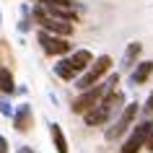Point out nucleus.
I'll use <instances>...</instances> for the list:
<instances>
[{
  "label": "nucleus",
  "instance_id": "obj_1",
  "mask_svg": "<svg viewBox=\"0 0 153 153\" xmlns=\"http://www.w3.org/2000/svg\"><path fill=\"white\" fill-rule=\"evenodd\" d=\"M117 83H120V75H117V73H112V75H106V81L96 83V86H91L88 91H81V96L73 101V112H75V114H88L91 109H96V106L101 104L109 94H112Z\"/></svg>",
  "mask_w": 153,
  "mask_h": 153
},
{
  "label": "nucleus",
  "instance_id": "obj_2",
  "mask_svg": "<svg viewBox=\"0 0 153 153\" xmlns=\"http://www.w3.org/2000/svg\"><path fill=\"white\" fill-rule=\"evenodd\" d=\"M122 104H125V94H122V91H112L96 109H91L88 114H83V120H86L88 127H99V125H104V122L112 120V114H117V109H120Z\"/></svg>",
  "mask_w": 153,
  "mask_h": 153
},
{
  "label": "nucleus",
  "instance_id": "obj_3",
  "mask_svg": "<svg viewBox=\"0 0 153 153\" xmlns=\"http://www.w3.org/2000/svg\"><path fill=\"white\" fill-rule=\"evenodd\" d=\"M109 68H112V57L109 55H101V57H96L94 62H91V68L86 73H83L81 78L75 81V86L81 91H88L91 86H96V83H101V78H104L106 73H109Z\"/></svg>",
  "mask_w": 153,
  "mask_h": 153
},
{
  "label": "nucleus",
  "instance_id": "obj_4",
  "mask_svg": "<svg viewBox=\"0 0 153 153\" xmlns=\"http://www.w3.org/2000/svg\"><path fill=\"white\" fill-rule=\"evenodd\" d=\"M151 135H153V122L151 120L135 125V130L130 132V137L122 143L120 153H140L145 148V143H148V137H151Z\"/></svg>",
  "mask_w": 153,
  "mask_h": 153
},
{
  "label": "nucleus",
  "instance_id": "obj_5",
  "mask_svg": "<svg viewBox=\"0 0 153 153\" xmlns=\"http://www.w3.org/2000/svg\"><path fill=\"white\" fill-rule=\"evenodd\" d=\"M137 109H140V104H127L125 109H122V114L117 117V122H114L112 127L106 130V140H117V137H122L125 132L130 130V125L135 122V117H137Z\"/></svg>",
  "mask_w": 153,
  "mask_h": 153
},
{
  "label": "nucleus",
  "instance_id": "obj_6",
  "mask_svg": "<svg viewBox=\"0 0 153 153\" xmlns=\"http://www.w3.org/2000/svg\"><path fill=\"white\" fill-rule=\"evenodd\" d=\"M39 44H42V49H44L47 55H52V57H65L68 52H70V42L68 39L52 36V34L42 31V29H39Z\"/></svg>",
  "mask_w": 153,
  "mask_h": 153
},
{
  "label": "nucleus",
  "instance_id": "obj_7",
  "mask_svg": "<svg viewBox=\"0 0 153 153\" xmlns=\"http://www.w3.org/2000/svg\"><path fill=\"white\" fill-rule=\"evenodd\" d=\"M42 31H47V34H52V36H62V39H68L73 34V24H65V21H57V18H52V16H47L44 21H42Z\"/></svg>",
  "mask_w": 153,
  "mask_h": 153
},
{
  "label": "nucleus",
  "instance_id": "obj_8",
  "mask_svg": "<svg viewBox=\"0 0 153 153\" xmlns=\"http://www.w3.org/2000/svg\"><path fill=\"white\" fill-rule=\"evenodd\" d=\"M68 62H70V68L75 70V75L81 78L83 73L91 68V62H94V55H91L88 49H75V52L68 57Z\"/></svg>",
  "mask_w": 153,
  "mask_h": 153
},
{
  "label": "nucleus",
  "instance_id": "obj_9",
  "mask_svg": "<svg viewBox=\"0 0 153 153\" xmlns=\"http://www.w3.org/2000/svg\"><path fill=\"white\" fill-rule=\"evenodd\" d=\"M13 127L18 132H29L34 127V114H31V106L29 104H21V109L13 114Z\"/></svg>",
  "mask_w": 153,
  "mask_h": 153
},
{
  "label": "nucleus",
  "instance_id": "obj_10",
  "mask_svg": "<svg viewBox=\"0 0 153 153\" xmlns=\"http://www.w3.org/2000/svg\"><path fill=\"white\" fill-rule=\"evenodd\" d=\"M151 73H153V60H143V62L135 65V70L130 73V83L132 86H143L151 78Z\"/></svg>",
  "mask_w": 153,
  "mask_h": 153
},
{
  "label": "nucleus",
  "instance_id": "obj_11",
  "mask_svg": "<svg viewBox=\"0 0 153 153\" xmlns=\"http://www.w3.org/2000/svg\"><path fill=\"white\" fill-rule=\"evenodd\" d=\"M49 135H52V143H55V151L57 153H70V151H68V137H65L62 127H60L57 122L49 125Z\"/></svg>",
  "mask_w": 153,
  "mask_h": 153
},
{
  "label": "nucleus",
  "instance_id": "obj_12",
  "mask_svg": "<svg viewBox=\"0 0 153 153\" xmlns=\"http://www.w3.org/2000/svg\"><path fill=\"white\" fill-rule=\"evenodd\" d=\"M140 42H132V44H127V49H125V57H122V68L125 70H130V68H135V60L140 57Z\"/></svg>",
  "mask_w": 153,
  "mask_h": 153
},
{
  "label": "nucleus",
  "instance_id": "obj_13",
  "mask_svg": "<svg viewBox=\"0 0 153 153\" xmlns=\"http://www.w3.org/2000/svg\"><path fill=\"white\" fill-rule=\"evenodd\" d=\"M0 91H3V94H13V91H16L13 73H10V68H5V65H0Z\"/></svg>",
  "mask_w": 153,
  "mask_h": 153
},
{
  "label": "nucleus",
  "instance_id": "obj_14",
  "mask_svg": "<svg viewBox=\"0 0 153 153\" xmlns=\"http://www.w3.org/2000/svg\"><path fill=\"white\" fill-rule=\"evenodd\" d=\"M55 75H57V78H62V81H73V78H75V70L70 68L68 57H62V60L55 65Z\"/></svg>",
  "mask_w": 153,
  "mask_h": 153
},
{
  "label": "nucleus",
  "instance_id": "obj_15",
  "mask_svg": "<svg viewBox=\"0 0 153 153\" xmlns=\"http://www.w3.org/2000/svg\"><path fill=\"white\" fill-rule=\"evenodd\" d=\"M49 16L57 18V21H65V24H75V21H78V16H75L70 8H52V10H49Z\"/></svg>",
  "mask_w": 153,
  "mask_h": 153
},
{
  "label": "nucleus",
  "instance_id": "obj_16",
  "mask_svg": "<svg viewBox=\"0 0 153 153\" xmlns=\"http://www.w3.org/2000/svg\"><path fill=\"white\" fill-rule=\"evenodd\" d=\"M36 5H47L52 10V8H73L75 3L73 0H36Z\"/></svg>",
  "mask_w": 153,
  "mask_h": 153
},
{
  "label": "nucleus",
  "instance_id": "obj_17",
  "mask_svg": "<svg viewBox=\"0 0 153 153\" xmlns=\"http://www.w3.org/2000/svg\"><path fill=\"white\" fill-rule=\"evenodd\" d=\"M34 21H36V24H42V21H44V18H47V10L42 8V5H34Z\"/></svg>",
  "mask_w": 153,
  "mask_h": 153
},
{
  "label": "nucleus",
  "instance_id": "obj_18",
  "mask_svg": "<svg viewBox=\"0 0 153 153\" xmlns=\"http://www.w3.org/2000/svg\"><path fill=\"white\" fill-rule=\"evenodd\" d=\"M0 112L5 114V117H13V109H10V101H8V99H0Z\"/></svg>",
  "mask_w": 153,
  "mask_h": 153
},
{
  "label": "nucleus",
  "instance_id": "obj_19",
  "mask_svg": "<svg viewBox=\"0 0 153 153\" xmlns=\"http://www.w3.org/2000/svg\"><path fill=\"white\" fill-rule=\"evenodd\" d=\"M29 29H31V18L24 16L21 21H18V31H29Z\"/></svg>",
  "mask_w": 153,
  "mask_h": 153
},
{
  "label": "nucleus",
  "instance_id": "obj_20",
  "mask_svg": "<svg viewBox=\"0 0 153 153\" xmlns=\"http://www.w3.org/2000/svg\"><path fill=\"white\" fill-rule=\"evenodd\" d=\"M143 109H145V114H153V91H151V96L145 99V106H143Z\"/></svg>",
  "mask_w": 153,
  "mask_h": 153
},
{
  "label": "nucleus",
  "instance_id": "obj_21",
  "mask_svg": "<svg viewBox=\"0 0 153 153\" xmlns=\"http://www.w3.org/2000/svg\"><path fill=\"white\" fill-rule=\"evenodd\" d=\"M0 153H8V137L0 135Z\"/></svg>",
  "mask_w": 153,
  "mask_h": 153
},
{
  "label": "nucleus",
  "instance_id": "obj_22",
  "mask_svg": "<svg viewBox=\"0 0 153 153\" xmlns=\"http://www.w3.org/2000/svg\"><path fill=\"white\" fill-rule=\"evenodd\" d=\"M16 153H36V151H34V148H29V145H21Z\"/></svg>",
  "mask_w": 153,
  "mask_h": 153
},
{
  "label": "nucleus",
  "instance_id": "obj_23",
  "mask_svg": "<svg viewBox=\"0 0 153 153\" xmlns=\"http://www.w3.org/2000/svg\"><path fill=\"white\" fill-rule=\"evenodd\" d=\"M145 148H148V151H151V153H153V135H151V137H148V143H145Z\"/></svg>",
  "mask_w": 153,
  "mask_h": 153
},
{
  "label": "nucleus",
  "instance_id": "obj_24",
  "mask_svg": "<svg viewBox=\"0 0 153 153\" xmlns=\"http://www.w3.org/2000/svg\"><path fill=\"white\" fill-rule=\"evenodd\" d=\"M0 21H3V13H0Z\"/></svg>",
  "mask_w": 153,
  "mask_h": 153
}]
</instances>
